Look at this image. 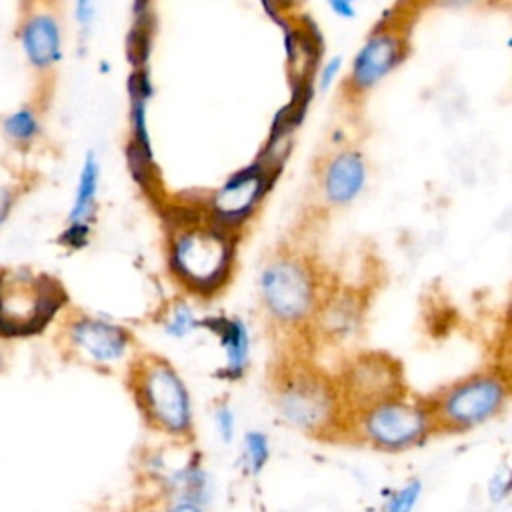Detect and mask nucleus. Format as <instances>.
Segmentation results:
<instances>
[{
	"label": "nucleus",
	"instance_id": "obj_1",
	"mask_svg": "<svg viewBox=\"0 0 512 512\" xmlns=\"http://www.w3.org/2000/svg\"><path fill=\"white\" fill-rule=\"evenodd\" d=\"M234 236L218 226L194 222L172 230L170 268L174 276L198 294L218 290L230 276Z\"/></svg>",
	"mask_w": 512,
	"mask_h": 512
},
{
	"label": "nucleus",
	"instance_id": "obj_2",
	"mask_svg": "<svg viewBox=\"0 0 512 512\" xmlns=\"http://www.w3.org/2000/svg\"><path fill=\"white\" fill-rule=\"evenodd\" d=\"M66 294L48 274L24 266L0 268V336L40 332L62 308Z\"/></svg>",
	"mask_w": 512,
	"mask_h": 512
},
{
	"label": "nucleus",
	"instance_id": "obj_3",
	"mask_svg": "<svg viewBox=\"0 0 512 512\" xmlns=\"http://www.w3.org/2000/svg\"><path fill=\"white\" fill-rule=\"evenodd\" d=\"M136 394L144 414L168 432L190 428V398L176 370L158 358L142 362L136 374Z\"/></svg>",
	"mask_w": 512,
	"mask_h": 512
},
{
	"label": "nucleus",
	"instance_id": "obj_4",
	"mask_svg": "<svg viewBox=\"0 0 512 512\" xmlns=\"http://www.w3.org/2000/svg\"><path fill=\"white\" fill-rule=\"evenodd\" d=\"M260 292L268 312L282 322L304 320L316 300L314 276L300 258L276 256L260 274Z\"/></svg>",
	"mask_w": 512,
	"mask_h": 512
},
{
	"label": "nucleus",
	"instance_id": "obj_5",
	"mask_svg": "<svg viewBox=\"0 0 512 512\" xmlns=\"http://www.w3.org/2000/svg\"><path fill=\"white\" fill-rule=\"evenodd\" d=\"M20 50L36 72H52L64 56V30L58 10L48 0H32L18 22Z\"/></svg>",
	"mask_w": 512,
	"mask_h": 512
},
{
	"label": "nucleus",
	"instance_id": "obj_6",
	"mask_svg": "<svg viewBox=\"0 0 512 512\" xmlns=\"http://www.w3.org/2000/svg\"><path fill=\"white\" fill-rule=\"evenodd\" d=\"M430 412L404 400H386L366 410L364 436L378 448L398 450L420 442L430 428Z\"/></svg>",
	"mask_w": 512,
	"mask_h": 512
},
{
	"label": "nucleus",
	"instance_id": "obj_7",
	"mask_svg": "<svg viewBox=\"0 0 512 512\" xmlns=\"http://www.w3.org/2000/svg\"><path fill=\"white\" fill-rule=\"evenodd\" d=\"M504 386L494 376H472L448 388L436 404V418L454 430L470 428L498 412Z\"/></svg>",
	"mask_w": 512,
	"mask_h": 512
},
{
	"label": "nucleus",
	"instance_id": "obj_8",
	"mask_svg": "<svg viewBox=\"0 0 512 512\" xmlns=\"http://www.w3.org/2000/svg\"><path fill=\"white\" fill-rule=\"evenodd\" d=\"M270 180L272 172L260 162L230 176L210 198V222L232 234L254 214L258 202L270 188Z\"/></svg>",
	"mask_w": 512,
	"mask_h": 512
},
{
	"label": "nucleus",
	"instance_id": "obj_9",
	"mask_svg": "<svg viewBox=\"0 0 512 512\" xmlns=\"http://www.w3.org/2000/svg\"><path fill=\"white\" fill-rule=\"evenodd\" d=\"M278 404L286 420L310 432L328 426L336 414L332 386L314 374L292 376L282 386Z\"/></svg>",
	"mask_w": 512,
	"mask_h": 512
},
{
	"label": "nucleus",
	"instance_id": "obj_10",
	"mask_svg": "<svg viewBox=\"0 0 512 512\" xmlns=\"http://www.w3.org/2000/svg\"><path fill=\"white\" fill-rule=\"evenodd\" d=\"M404 54L406 40L400 30H392L390 26L382 24L364 40L356 52L348 74V88L354 94L372 90L402 62Z\"/></svg>",
	"mask_w": 512,
	"mask_h": 512
},
{
	"label": "nucleus",
	"instance_id": "obj_11",
	"mask_svg": "<svg viewBox=\"0 0 512 512\" xmlns=\"http://www.w3.org/2000/svg\"><path fill=\"white\" fill-rule=\"evenodd\" d=\"M400 388L398 366L380 354L358 358L346 376V392L350 402L362 404L366 410L392 400Z\"/></svg>",
	"mask_w": 512,
	"mask_h": 512
},
{
	"label": "nucleus",
	"instance_id": "obj_12",
	"mask_svg": "<svg viewBox=\"0 0 512 512\" xmlns=\"http://www.w3.org/2000/svg\"><path fill=\"white\" fill-rule=\"evenodd\" d=\"M364 184L366 162L358 150H340L322 168V194L332 206H344L356 200Z\"/></svg>",
	"mask_w": 512,
	"mask_h": 512
},
{
	"label": "nucleus",
	"instance_id": "obj_13",
	"mask_svg": "<svg viewBox=\"0 0 512 512\" xmlns=\"http://www.w3.org/2000/svg\"><path fill=\"white\" fill-rule=\"evenodd\" d=\"M72 342L98 362L118 360L130 342V334L106 320L82 316L70 324Z\"/></svg>",
	"mask_w": 512,
	"mask_h": 512
},
{
	"label": "nucleus",
	"instance_id": "obj_14",
	"mask_svg": "<svg viewBox=\"0 0 512 512\" xmlns=\"http://www.w3.org/2000/svg\"><path fill=\"white\" fill-rule=\"evenodd\" d=\"M98 190H100V160L94 152H88L78 172L76 190H74L66 224L92 226L96 208H98Z\"/></svg>",
	"mask_w": 512,
	"mask_h": 512
},
{
	"label": "nucleus",
	"instance_id": "obj_15",
	"mask_svg": "<svg viewBox=\"0 0 512 512\" xmlns=\"http://www.w3.org/2000/svg\"><path fill=\"white\" fill-rule=\"evenodd\" d=\"M210 328L218 338L228 358V374L238 376L244 370L248 358V332L242 320L238 318H206L198 322Z\"/></svg>",
	"mask_w": 512,
	"mask_h": 512
},
{
	"label": "nucleus",
	"instance_id": "obj_16",
	"mask_svg": "<svg viewBox=\"0 0 512 512\" xmlns=\"http://www.w3.org/2000/svg\"><path fill=\"white\" fill-rule=\"evenodd\" d=\"M2 134L18 148H30L42 136V116L36 106L20 104L2 118Z\"/></svg>",
	"mask_w": 512,
	"mask_h": 512
},
{
	"label": "nucleus",
	"instance_id": "obj_17",
	"mask_svg": "<svg viewBox=\"0 0 512 512\" xmlns=\"http://www.w3.org/2000/svg\"><path fill=\"white\" fill-rule=\"evenodd\" d=\"M268 440L260 432L246 434V458L252 472H260L268 460Z\"/></svg>",
	"mask_w": 512,
	"mask_h": 512
},
{
	"label": "nucleus",
	"instance_id": "obj_18",
	"mask_svg": "<svg viewBox=\"0 0 512 512\" xmlns=\"http://www.w3.org/2000/svg\"><path fill=\"white\" fill-rule=\"evenodd\" d=\"M196 324L198 322H196L192 310L186 304H176V308L170 312V316L166 320V332L170 336L180 338V336L188 334Z\"/></svg>",
	"mask_w": 512,
	"mask_h": 512
},
{
	"label": "nucleus",
	"instance_id": "obj_19",
	"mask_svg": "<svg viewBox=\"0 0 512 512\" xmlns=\"http://www.w3.org/2000/svg\"><path fill=\"white\" fill-rule=\"evenodd\" d=\"M92 234V226L82 224H66L58 236V244L66 250H82L88 246Z\"/></svg>",
	"mask_w": 512,
	"mask_h": 512
},
{
	"label": "nucleus",
	"instance_id": "obj_20",
	"mask_svg": "<svg viewBox=\"0 0 512 512\" xmlns=\"http://www.w3.org/2000/svg\"><path fill=\"white\" fill-rule=\"evenodd\" d=\"M420 494V482H410L402 490H398L386 504L384 512H412Z\"/></svg>",
	"mask_w": 512,
	"mask_h": 512
},
{
	"label": "nucleus",
	"instance_id": "obj_21",
	"mask_svg": "<svg viewBox=\"0 0 512 512\" xmlns=\"http://www.w3.org/2000/svg\"><path fill=\"white\" fill-rule=\"evenodd\" d=\"M74 22L82 32H88L96 18V0H74Z\"/></svg>",
	"mask_w": 512,
	"mask_h": 512
},
{
	"label": "nucleus",
	"instance_id": "obj_22",
	"mask_svg": "<svg viewBox=\"0 0 512 512\" xmlns=\"http://www.w3.org/2000/svg\"><path fill=\"white\" fill-rule=\"evenodd\" d=\"M18 196H20V190L14 184L0 182V228L10 218L16 202H18Z\"/></svg>",
	"mask_w": 512,
	"mask_h": 512
},
{
	"label": "nucleus",
	"instance_id": "obj_23",
	"mask_svg": "<svg viewBox=\"0 0 512 512\" xmlns=\"http://www.w3.org/2000/svg\"><path fill=\"white\" fill-rule=\"evenodd\" d=\"M342 68V56H334L330 58L318 72V86L320 90H330V86L336 82L338 74Z\"/></svg>",
	"mask_w": 512,
	"mask_h": 512
},
{
	"label": "nucleus",
	"instance_id": "obj_24",
	"mask_svg": "<svg viewBox=\"0 0 512 512\" xmlns=\"http://www.w3.org/2000/svg\"><path fill=\"white\" fill-rule=\"evenodd\" d=\"M216 424H218V432L224 440H230L234 434V416L226 406H220L216 410Z\"/></svg>",
	"mask_w": 512,
	"mask_h": 512
},
{
	"label": "nucleus",
	"instance_id": "obj_25",
	"mask_svg": "<svg viewBox=\"0 0 512 512\" xmlns=\"http://www.w3.org/2000/svg\"><path fill=\"white\" fill-rule=\"evenodd\" d=\"M326 2H328V8H330L336 16L344 18V20H350V18L356 16V4H358V0H326Z\"/></svg>",
	"mask_w": 512,
	"mask_h": 512
},
{
	"label": "nucleus",
	"instance_id": "obj_26",
	"mask_svg": "<svg viewBox=\"0 0 512 512\" xmlns=\"http://www.w3.org/2000/svg\"><path fill=\"white\" fill-rule=\"evenodd\" d=\"M490 494H492V498H504V496L508 494V480H506V476H504V478L496 476V478L492 480Z\"/></svg>",
	"mask_w": 512,
	"mask_h": 512
},
{
	"label": "nucleus",
	"instance_id": "obj_27",
	"mask_svg": "<svg viewBox=\"0 0 512 512\" xmlns=\"http://www.w3.org/2000/svg\"><path fill=\"white\" fill-rule=\"evenodd\" d=\"M168 512H202V510L196 506V502H180L174 508H170Z\"/></svg>",
	"mask_w": 512,
	"mask_h": 512
},
{
	"label": "nucleus",
	"instance_id": "obj_28",
	"mask_svg": "<svg viewBox=\"0 0 512 512\" xmlns=\"http://www.w3.org/2000/svg\"><path fill=\"white\" fill-rule=\"evenodd\" d=\"M432 2L442 4V6H468V4H474L480 0H432Z\"/></svg>",
	"mask_w": 512,
	"mask_h": 512
}]
</instances>
